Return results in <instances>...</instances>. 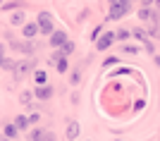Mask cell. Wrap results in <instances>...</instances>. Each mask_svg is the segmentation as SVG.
Masks as SVG:
<instances>
[{
  "instance_id": "44dd1931",
  "label": "cell",
  "mask_w": 160,
  "mask_h": 141,
  "mask_svg": "<svg viewBox=\"0 0 160 141\" xmlns=\"http://www.w3.org/2000/svg\"><path fill=\"white\" fill-rule=\"evenodd\" d=\"M58 67H60V72H65V69H67V62L60 60V62H58Z\"/></svg>"
},
{
  "instance_id": "277c9868",
  "label": "cell",
  "mask_w": 160,
  "mask_h": 141,
  "mask_svg": "<svg viewBox=\"0 0 160 141\" xmlns=\"http://www.w3.org/2000/svg\"><path fill=\"white\" fill-rule=\"evenodd\" d=\"M112 41H115L112 34H105V36H100V38H98V43H96V46H98V50H105V48L110 46Z\"/></svg>"
},
{
  "instance_id": "d6986e66",
  "label": "cell",
  "mask_w": 160,
  "mask_h": 141,
  "mask_svg": "<svg viewBox=\"0 0 160 141\" xmlns=\"http://www.w3.org/2000/svg\"><path fill=\"white\" fill-rule=\"evenodd\" d=\"M77 81H79V69H74V72H72V84H77Z\"/></svg>"
},
{
  "instance_id": "7c38bea8",
  "label": "cell",
  "mask_w": 160,
  "mask_h": 141,
  "mask_svg": "<svg viewBox=\"0 0 160 141\" xmlns=\"http://www.w3.org/2000/svg\"><path fill=\"white\" fill-rule=\"evenodd\" d=\"M5 136L14 139V136H17V124H5Z\"/></svg>"
},
{
  "instance_id": "cb8c5ba5",
  "label": "cell",
  "mask_w": 160,
  "mask_h": 141,
  "mask_svg": "<svg viewBox=\"0 0 160 141\" xmlns=\"http://www.w3.org/2000/svg\"><path fill=\"white\" fill-rule=\"evenodd\" d=\"M155 62H158V65H160V58H155Z\"/></svg>"
},
{
  "instance_id": "ffe728a7",
  "label": "cell",
  "mask_w": 160,
  "mask_h": 141,
  "mask_svg": "<svg viewBox=\"0 0 160 141\" xmlns=\"http://www.w3.org/2000/svg\"><path fill=\"white\" fill-rule=\"evenodd\" d=\"M22 19H24V17H22V14H12V22H14V24H19Z\"/></svg>"
},
{
  "instance_id": "5b68a950",
  "label": "cell",
  "mask_w": 160,
  "mask_h": 141,
  "mask_svg": "<svg viewBox=\"0 0 160 141\" xmlns=\"http://www.w3.org/2000/svg\"><path fill=\"white\" fill-rule=\"evenodd\" d=\"M48 132L46 129H31V134H29V141H46Z\"/></svg>"
},
{
  "instance_id": "e0dca14e",
  "label": "cell",
  "mask_w": 160,
  "mask_h": 141,
  "mask_svg": "<svg viewBox=\"0 0 160 141\" xmlns=\"http://www.w3.org/2000/svg\"><path fill=\"white\" fill-rule=\"evenodd\" d=\"M36 81H41V84H43V81H46V72H36Z\"/></svg>"
},
{
  "instance_id": "6da1fadb",
  "label": "cell",
  "mask_w": 160,
  "mask_h": 141,
  "mask_svg": "<svg viewBox=\"0 0 160 141\" xmlns=\"http://www.w3.org/2000/svg\"><path fill=\"white\" fill-rule=\"evenodd\" d=\"M129 10H132V3H129V0H124L120 5H112L110 7V19H122V17H127Z\"/></svg>"
},
{
  "instance_id": "ac0fdd59",
  "label": "cell",
  "mask_w": 160,
  "mask_h": 141,
  "mask_svg": "<svg viewBox=\"0 0 160 141\" xmlns=\"http://www.w3.org/2000/svg\"><path fill=\"white\" fill-rule=\"evenodd\" d=\"M124 53H129V55H134V53H139L134 46H124Z\"/></svg>"
},
{
  "instance_id": "9c48e42d",
  "label": "cell",
  "mask_w": 160,
  "mask_h": 141,
  "mask_svg": "<svg viewBox=\"0 0 160 141\" xmlns=\"http://www.w3.org/2000/svg\"><path fill=\"white\" fill-rule=\"evenodd\" d=\"M72 50H74V43H72V41H67L65 46L60 48V53H58V55H62V58H67V55L72 53Z\"/></svg>"
},
{
  "instance_id": "7402d4cb",
  "label": "cell",
  "mask_w": 160,
  "mask_h": 141,
  "mask_svg": "<svg viewBox=\"0 0 160 141\" xmlns=\"http://www.w3.org/2000/svg\"><path fill=\"white\" fill-rule=\"evenodd\" d=\"M108 3H110V7H112V5H120V3H124V0H108Z\"/></svg>"
},
{
  "instance_id": "30bf717a",
  "label": "cell",
  "mask_w": 160,
  "mask_h": 141,
  "mask_svg": "<svg viewBox=\"0 0 160 141\" xmlns=\"http://www.w3.org/2000/svg\"><path fill=\"white\" fill-rule=\"evenodd\" d=\"M14 124H17L19 129H27L29 127V117H27V115H19V117L14 120Z\"/></svg>"
},
{
  "instance_id": "5bb4252c",
  "label": "cell",
  "mask_w": 160,
  "mask_h": 141,
  "mask_svg": "<svg viewBox=\"0 0 160 141\" xmlns=\"http://www.w3.org/2000/svg\"><path fill=\"white\" fill-rule=\"evenodd\" d=\"M134 36H136L139 41H143V43H146V31H143V29H134Z\"/></svg>"
},
{
  "instance_id": "8992f818",
  "label": "cell",
  "mask_w": 160,
  "mask_h": 141,
  "mask_svg": "<svg viewBox=\"0 0 160 141\" xmlns=\"http://www.w3.org/2000/svg\"><path fill=\"white\" fill-rule=\"evenodd\" d=\"M79 136V122H69L67 127V139H77Z\"/></svg>"
},
{
  "instance_id": "603a6c76",
  "label": "cell",
  "mask_w": 160,
  "mask_h": 141,
  "mask_svg": "<svg viewBox=\"0 0 160 141\" xmlns=\"http://www.w3.org/2000/svg\"><path fill=\"white\" fill-rule=\"evenodd\" d=\"M46 141H55V136H53V134H48V136H46Z\"/></svg>"
},
{
  "instance_id": "4fadbf2b",
  "label": "cell",
  "mask_w": 160,
  "mask_h": 141,
  "mask_svg": "<svg viewBox=\"0 0 160 141\" xmlns=\"http://www.w3.org/2000/svg\"><path fill=\"white\" fill-rule=\"evenodd\" d=\"M115 38H117V41H127V38H129V31L120 29V31H115Z\"/></svg>"
},
{
  "instance_id": "52a82bcc",
  "label": "cell",
  "mask_w": 160,
  "mask_h": 141,
  "mask_svg": "<svg viewBox=\"0 0 160 141\" xmlns=\"http://www.w3.org/2000/svg\"><path fill=\"white\" fill-rule=\"evenodd\" d=\"M36 31H38V27H36V24H27V27L22 29L24 38H33V36H36Z\"/></svg>"
},
{
  "instance_id": "7a4b0ae2",
  "label": "cell",
  "mask_w": 160,
  "mask_h": 141,
  "mask_svg": "<svg viewBox=\"0 0 160 141\" xmlns=\"http://www.w3.org/2000/svg\"><path fill=\"white\" fill-rule=\"evenodd\" d=\"M38 29L43 31V34H50V36L55 34V31H53V22H50V17H48V12L38 14Z\"/></svg>"
},
{
  "instance_id": "3957f363",
  "label": "cell",
  "mask_w": 160,
  "mask_h": 141,
  "mask_svg": "<svg viewBox=\"0 0 160 141\" xmlns=\"http://www.w3.org/2000/svg\"><path fill=\"white\" fill-rule=\"evenodd\" d=\"M65 43H67V34L65 31H55V34L50 36V46L53 48H62Z\"/></svg>"
},
{
  "instance_id": "9a60e30c",
  "label": "cell",
  "mask_w": 160,
  "mask_h": 141,
  "mask_svg": "<svg viewBox=\"0 0 160 141\" xmlns=\"http://www.w3.org/2000/svg\"><path fill=\"white\" fill-rule=\"evenodd\" d=\"M12 67H14V62L7 60V58H2V69H12Z\"/></svg>"
},
{
  "instance_id": "2e32d148",
  "label": "cell",
  "mask_w": 160,
  "mask_h": 141,
  "mask_svg": "<svg viewBox=\"0 0 160 141\" xmlns=\"http://www.w3.org/2000/svg\"><path fill=\"white\" fill-rule=\"evenodd\" d=\"M19 101H22V103H29V101H31V91H29V93H22Z\"/></svg>"
},
{
  "instance_id": "ba28073f",
  "label": "cell",
  "mask_w": 160,
  "mask_h": 141,
  "mask_svg": "<svg viewBox=\"0 0 160 141\" xmlns=\"http://www.w3.org/2000/svg\"><path fill=\"white\" fill-rule=\"evenodd\" d=\"M36 96H38V98H50V96H53V88L50 86H38L36 88Z\"/></svg>"
},
{
  "instance_id": "8fae6325",
  "label": "cell",
  "mask_w": 160,
  "mask_h": 141,
  "mask_svg": "<svg viewBox=\"0 0 160 141\" xmlns=\"http://www.w3.org/2000/svg\"><path fill=\"white\" fill-rule=\"evenodd\" d=\"M33 67V62H29V60H24V62H19V65H17V69H19V74H27L29 69Z\"/></svg>"
}]
</instances>
